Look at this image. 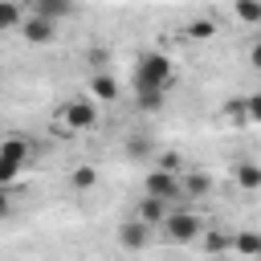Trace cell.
<instances>
[{
    "mask_svg": "<svg viewBox=\"0 0 261 261\" xmlns=\"http://www.w3.org/2000/svg\"><path fill=\"white\" fill-rule=\"evenodd\" d=\"M232 12H237V20H241V24L261 29V0H232Z\"/></svg>",
    "mask_w": 261,
    "mask_h": 261,
    "instance_id": "cell-14",
    "label": "cell"
},
{
    "mask_svg": "<svg viewBox=\"0 0 261 261\" xmlns=\"http://www.w3.org/2000/svg\"><path fill=\"white\" fill-rule=\"evenodd\" d=\"M163 237H167L171 245H192V241L204 237V220H200L196 212H167V220H163Z\"/></svg>",
    "mask_w": 261,
    "mask_h": 261,
    "instance_id": "cell-3",
    "label": "cell"
},
{
    "mask_svg": "<svg viewBox=\"0 0 261 261\" xmlns=\"http://www.w3.org/2000/svg\"><path fill=\"white\" fill-rule=\"evenodd\" d=\"M188 37H192V41H212V37H216V24H212L208 16H200V20L188 24Z\"/></svg>",
    "mask_w": 261,
    "mask_h": 261,
    "instance_id": "cell-18",
    "label": "cell"
},
{
    "mask_svg": "<svg viewBox=\"0 0 261 261\" xmlns=\"http://www.w3.org/2000/svg\"><path fill=\"white\" fill-rule=\"evenodd\" d=\"M232 253H241V257H261V232H249V228H241V232H237V245H232Z\"/></svg>",
    "mask_w": 261,
    "mask_h": 261,
    "instance_id": "cell-17",
    "label": "cell"
},
{
    "mask_svg": "<svg viewBox=\"0 0 261 261\" xmlns=\"http://www.w3.org/2000/svg\"><path fill=\"white\" fill-rule=\"evenodd\" d=\"M69 4H73V0H37V12H45V16H61V12H69Z\"/></svg>",
    "mask_w": 261,
    "mask_h": 261,
    "instance_id": "cell-19",
    "label": "cell"
},
{
    "mask_svg": "<svg viewBox=\"0 0 261 261\" xmlns=\"http://www.w3.org/2000/svg\"><path fill=\"white\" fill-rule=\"evenodd\" d=\"M147 241H151V224H147V220H139V216H135V220H126V224L118 228V245H122V249H143Z\"/></svg>",
    "mask_w": 261,
    "mask_h": 261,
    "instance_id": "cell-9",
    "label": "cell"
},
{
    "mask_svg": "<svg viewBox=\"0 0 261 261\" xmlns=\"http://www.w3.org/2000/svg\"><path fill=\"white\" fill-rule=\"evenodd\" d=\"M90 94H94L98 102H114V98H118V82H114L106 69H98V73L90 77Z\"/></svg>",
    "mask_w": 261,
    "mask_h": 261,
    "instance_id": "cell-11",
    "label": "cell"
},
{
    "mask_svg": "<svg viewBox=\"0 0 261 261\" xmlns=\"http://www.w3.org/2000/svg\"><path fill=\"white\" fill-rule=\"evenodd\" d=\"M29 155H33V151H29V143H24L20 135H8V139H4V147H0V179H4V184H12V179H16V171L29 163Z\"/></svg>",
    "mask_w": 261,
    "mask_h": 261,
    "instance_id": "cell-5",
    "label": "cell"
},
{
    "mask_svg": "<svg viewBox=\"0 0 261 261\" xmlns=\"http://www.w3.org/2000/svg\"><path fill=\"white\" fill-rule=\"evenodd\" d=\"M143 192L147 196H163V200H184V179H179V171H167V167H151L147 171V179H143Z\"/></svg>",
    "mask_w": 261,
    "mask_h": 261,
    "instance_id": "cell-4",
    "label": "cell"
},
{
    "mask_svg": "<svg viewBox=\"0 0 261 261\" xmlns=\"http://www.w3.org/2000/svg\"><path fill=\"white\" fill-rule=\"evenodd\" d=\"M126 155L143 159V155H147V139H135V143H126Z\"/></svg>",
    "mask_w": 261,
    "mask_h": 261,
    "instance_id": "cell-22",
    "label": "cell"
},
{
    "mask_svg": "<svg viewBox=\"0 0 261 261\" xmlns=\"http://www.w3.org/2000/svg\"><path fill=\"white\" fill-rule=\"evenodd\" d=\"M208 253H232V245H237V232H228V228H204V241H200Z\"/></svg>",
    "mask_w": 261,
    "mask_h": 261,
    "instance_id": "cell-10",
    "label": "cell"
},
{
    "mask_svg": "<svg viewBox=\"0 0 261 261\" xmlns=\"http://www.w3.org/2000/svg\"><path fill=\"white\" fill-rule=\"evenodd\" d=\"M208 192H212L208 171H192V175H184V200H188V196H196V200H200V196H208Z\"/></svg>",
    "mask_w": 261,
    "mask_h": 261,
    "instance_id": "cell-16",
    "label": "cell"
},
{
    "mask_svg": "<svg viewBox=\"0 0 261 261\" xmlns=\"http://www.w3.org/2000/svg\"><path fill=\"white\" fill-rule=\"evenodd\" d=\"M167 204H171V200H163V196H147V192H143V200H139V220H147L151 228H163V220H167V212H171Z\"/></svg>",
    "mask_w": 261,
    "mask_h": 261,
    "instance_id": "cell-7",
    "label": "cell"
},
{
    "mask_svg": "<svg viewBox=\"0 0 261 261\" xmlns=\"http://www.w3.org/2000/svg\"><path fill=\"white\" fill-rule=\"evenodd\" d=\"M20 33H24V41H29V45H49V41H53V16L33 12V16L20 24Z\"/></svg>",
    "mask_w": 261,
    "mask_h": 261,
    "instance_id": "cell-6",
    "label": "cell"
},
{
    "mask_svg": "<svg viewBox=\"0 0 261 261\" xmlns=\"http://www.w3.org/2000/svg\"><path fill=\"white\" fill-rule=\"evenodd\" d=\"M171 86H175V65L167 53H143L135 61V106L139 110H147V114L163 110Z\"/></svg>",
    "mask_w": 261,
    "mask_h": 261,
    "instance_id": "cell-1",
    "label": "cell"
},
{
    "mask_svg": "<svg viewBox=\"0 0 261 261\" xmlns=\"http://www.w3.org/2000/svg\"><path fill=\"white\" fill-rule=\"evenodd\" d=\"M220 118L232 122V126H249V102H245V98H228V102L220 106Z\"/></svg>",
    "mask_w": 261,
    "mask_h": 261,
    "instance_id": "cell-13",
    "label": "cell"
},
{
    "mask_svg": "<svg viewBox=\"0 0 261 261\" xmlns=\"http://www.w3.org/2000/svg\"><path fill=\"white\" fill-rule=\"evenodd\" d=\"M155 163H159V167H167V171H179V167H184V159H179L175 151H163V155H159Z\"/></svg>",
    "mask_w": 261,
    "mask_h": 261,
    "instance_id": "cell-21",
    "label": "cell"
},
{
    "mask_svg": "<svg viewBox=\"0 0 261 261\" xmlns=\"http://www.w3.org/2000/svg\"><path fill=\"white\" fill-rule=\"evenodd\" d=\"M232 179L241 192H261V163L257 159H237L232 163Z\"/></svg>",
    "mask_w": 261,
    "mask_h": 261,
    "instance_id": "cell-8",
    "label": "cell"
},
{
    "mask_svg": "<svg viewBox=\"0 0 261 261\" xmlns=\"http://www.w3.org/2000/svg\"><path fill=\"white\" fill-rule=\"evenodd\" d=\"M249 65L261 69V41H253V49H249Z\"/></svg>",
    "mask_w": 261,
    "mask_h": 261,
    "instance_id": "cell-23",
    "label": "cell"
},
{
    "mask_svg": "<svg viewBox=\"0 0 261 261\" xmlns=\"http://www.w3.org/2000/svg\"><path fill=\"white\" fill-rule=\"evenodd\" d=\"M24 24V16H20V0H4L0 4V29L4 33H16Z\"/></svg>",
    "mask_w": 261,
    "mask_h": 261,
    "instance_id": "cell-15",
    "label": "cell"
},
{
    "mask_svg": "<svg viewBox=\"0 0 261 261\" xmlns=\"http://www.w3.org/2000/svg\"><path fill=\"white\" fill-rule=\"evenodd\" d=\"M98 122V98L94 94H73V98H65L61 106H57V118H53V126H57V135H82V130H90Z\"/></svg>",
    "mask_w": 261,
    "mask_h": 261,
    "instance_id": "cell-2",
    "label": "cell"
},
{
    "mask_svg": "<svg viewBox=\"0 0 261 261\" xmlns=\"http://www.w3.org/2000/svg\"><path fill=\"white\" fill-rule=\"evenodd\" d=\"M69 188H73V192H90V188H98V167H94V163H77V167L69 171Z\"/></svg>",
    "mask_w": 261,
    "mask_h": 261,
    "instance_id": "cell-12",
    "label": "cell"
},
{
    "mask_svg": "<svg viewBox=\"0 0 261 261\" xmlns=\"http://www.w3.org/2000/svg\"><path fill=\"white\" fill-rule=\"evenodd\" d=\"M245 102H249V126H261V90L245 94Z\"/></svg>",
    "mask_w": 261,
    "mask_h": 261,
    "instance_id": "cell-20",
    "label": "cell"
}]
</instances>
